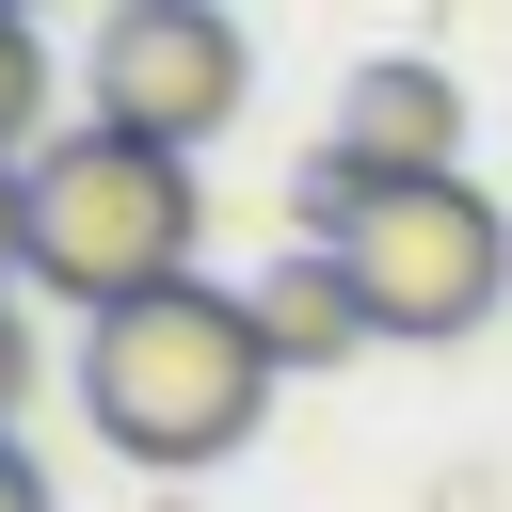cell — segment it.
<instances>
[{
	"label": "cell",
	"mask_w": 512,
	"mask_h": 512,
	"mask_svg": "<svg viewBox=\"0 0 512 512\" xmlns=\"http://www.w3.org/2000/svg\"><path fill=\"white\" fill-rule=\"evenodd\" d=\"M0 16H32V0H0Z\"/></svg>",
	"instance_id": "11"
},
{
	"label": "cell",
	"mask_w": 512,
	"mask_h": 512,
	"mask_svg": "<svg viewBox=\"0 0 512 512\" xmlns=\"http://www.w3.org/2000/svg\"><path fill=\"white\" fill-rule=\"evenodd\" d=\"M256 336H272V368H352L384 320H368V272L336 240H304V256H256Z\"/></svg>",
	"instance_id": "6"
},
{
	"label": "cell",
	"mask_w": 512,
	"mask_h": 512,
	"mask_svg": "<svg viewBox=\"0 0 512 512\" xmlns=\"http://www.w3.org/2000/svg\"><path fill=\"white\" fill-rule=\"evenodd\" d=\"M272 384H288V368H272V336H256V288L176 272V288L80 320V416H96V448L144 464V480L224 464V448L272 416Z\"/></svg>",
	"instance_id": "1"
},
{
	"label": "cell",
	"mask_w": 512,
	"mask_h": 512,
	"mask_svg": "<svg viewBox=\"0 0 512 512\" xmlns=\"http://www.w3.org/2000/svg\"><path fill=\"white\" fill-rule=\"evenodd\" d=\"M336 144H352L368 176H464V160H448V144H464L448 64H416V48H400V64H368V80L336 96Z\"/></svg>",
	"instance_id": "5"
},
{
	"label": "cell",
	"mask_w": 512,
	"mask_h": 512,
	"mask_svg": "<svg viewBox=\"0 0 512 512\" xmlns=\"http://www.w3.org/2000/svg\"><path fill=\"white\" fill-rule=\"evenodd\" d=\"M48 144V48H32V16H0V160H32Z\"/></svg>",
	"instance_id": "7"
},
{
	"label": "cell",
	"mask_w": 512,
	"mask_h": 512,
	"mask_svg": "<svg viewBox=\"0 0 512 512\" xmlns=\"http://www.w3.org/2000/svg\"><path fill=\"white\" fill-rule=\"evenodd\" d=\"M0 272H32V160H0Z\"/></svg>",
	"instance_id": "8"
},
{
	"label": "cell",
	"mask_w": 512,
	"mask_h": 512,
	"mask_svg": "<svg viewBox=\"0 0 512 512\" xmlns=\"http://www.w3.org/2000/svg\"><path fill=\"white\" fill-rule=\"evenodd\" d=\"M352 272H368V320L384 336H480L496 320V288H512V224H496V192L480 176H384V208L336 240Z\"/></svg>",
	"instance_id": "3"
},
{
	"label": "cell",
	"mask_w": 512,
	"mask_h": 512,
	"mask_svg": "<svg viewBox=\"0 0 512 512\" xmlns=\"http://www.w3.org/2000/svg\"><path fill=\"white\" fill-rule=\"evenodd\" d=\"M192 272V144L144 128H48L32 144V288H64L80 320L144 304Z\"/></svg>",
	"instance_id": "2"
},
{
	"label": "cell",
	"mask_w": 512,
	"mask_h": 512,
	"mask_svg": "<svg viewBox=\"0 0 512 512\" xmlns=\"http://www.w3.org/2000/svg\"><path fill=\"white\" fill-rule=\"evenodd\" d=\"M16 400H32V320H16V288H0V432H16Z\"/></svg>",
	"instance_id": "9"
},
{
	"label": "cell",
	"mask_w": 512,
	"mask_h": 512,
	"mask_svg": "<svg viewBox=\"0 0 512 512\" xmlns=\"http://www.w3.org/2000/svg\"><path fill=\"white\" fill-rule=\"evenodd\" d=\"M0 512H48V464H32L16 432H0Z\"/></svg>",
	"instance_id": "10"
},
{
	"label": "cell",
	"mask_w": 512,
	"mask_h": 512,
	"mask_svg": "<svg viewBox=\"0 0 512 512\" xmlns=\"http://www.w3.org/2000/svg\"><path fill=\"white\" fill-rule=\"evenodd\" d=\"M80 96H96V128L208 144V128H240V96H256V48H240V16H224V0H112V16H96V64H80Z\"/></svg>",
	"instance_id": "4"
}]
</instances>
